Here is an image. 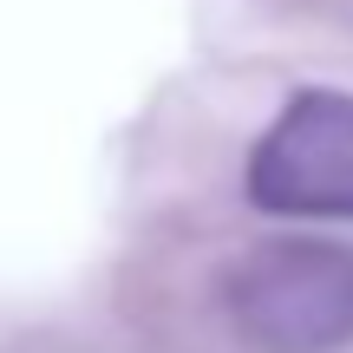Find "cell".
Wrapping results in <instances>:
<instances>
[{
    "instance_id": "cell-1",
    "label": "cell",
    "mask_w": 353,
    "mask_h": 353,
    "mask_svg": "<svg viewBox=\"0 0 353 353\" xmlns=\"http://www.w3.org/2000/svg\"><path fill=\"white\" fill-rule=\"evenodd\" d=\"M229 321L262 353L353 347V249L321 236H275L229 268Z\"/></svg>"
},
{
    "instance_id": "cell-2",
    "label": "cell",
    "mask_w": 353,
    "mask_h": 353,
    "mask_svg": "<svg viewBox=\"0 0 353 353\" xmlns=\"http://www.w3.org/2000/svg\"><path fill=\"white\" fill-rule=\"evenodd\" d=\"M249 196L268 216H353V99L301 92L249 157Z\"/></svg>"
}]
</instances>
